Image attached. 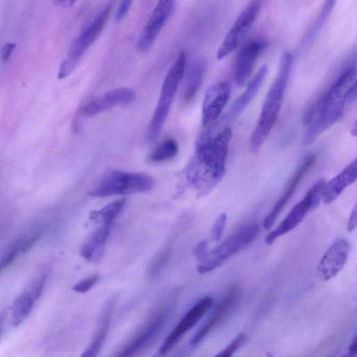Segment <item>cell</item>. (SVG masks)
<instances>
[{
	"instance_id": "cell-1",
	"label": "cell",
	"mask_w": 357,
	"mask_h": 357,
	"mask_svg": "<svg viewBox=\"0 0 357 357\" xmlns=\"http://www.w3.org/2000/svg\"><path fill=\"white\" fill-rule=\"evenodd\" d=\"M231 137L230 127L218 130L215 124L197 139L195 155L187 167L186 177L198 197L208 195L223 178Z\"/></svg>"
},
{
	"instance_id": "cell-2",
	"label": "cell",
	"mask_w": 357,
	"mask_h": 357,
	"mask_svg": "<svg viewBox=\"0 0 357 357\" xmlns=\"http://www.w3.org/2000/svg\"><path fill=\"white\" fill-rule=\"evenodd\" d=\"M356 69L351 65L332 83L327 91L306 109L303 116L307 126L303 144L309 145L332 127L356 98Z\"/></svg>"
},
{
	"instance_id": "cell-3",
	"label": "cell",
	"mask_w": 357,
	"mask_h": 357,
	"mask_svg": "<svg viewBox=\"0 0 357 357\" xmlns=\"http://www.w3.org/2000/svg\"><path fill=\"white\" fill-rule=\"evenodd\" d=\"M293 62V56L284 52L280 58L277 75L264 100L257 123L252 133L249 148L257 152L271 132L278 119Z\"/></svg>"
},
{
	"instance_id": "cell-4",
	"label": "cell",
	"mask_w": 357,
	"mask_h": 357,
	"mask_svg": "<svg viewBox=\"0 0 357 357\" xmlns=\"http://www.w3.org/2000/svg\"><path fill=\"white\" fill-rule=\"evenodd\" d=\"M186 64V56L181 52L163 81L158 101L146 132L147 141L155 140L162 131L180 82L184 76Z\"/></svg>"
},
{
	"instance_id": "cell-5",
	"label": "cell",
	"mask_w": 357,
	"mask_h": 357,
	"mask_svg": "<svg viewBox=\"0 0 357 357\" xmlns=\"http://www.w3.org/2000/svg\"><path fill=\"white\" fill-rule=\"evenodd\" d=\"M153 178L144 173L112 170L106 173L89 191L93 197H105L151 190Z\"/></svg>"
},
{
	"instance_id": "cell-6",
	"label": "cell",
	"mask_w": 357,
	"mask_h": 357,
	"mask_svg": "<svg viewBox=\"0 0 357 357\" xmlns=\"http://www.w3.org/2000/svg\"><path fill=\"white\" fill-rule=\"evenodd\" d=\"M259 231L260 227L256 223L241 227L199 259L197 266V271L204 274L215 270L227 259L254 241Z\"/></svg>"
},
{
	"instance_id": "cell-7",
	"label": "cell",
	"mask_w": 357,
	"mask_h": 357,
	"mask_svg": "<svg viewBox=\"0 0 357 357\" xmlns=\"http://www.w3.org/2000/svg\"><path fill=\"white\" fill-rule=\"evenodd\" d=\"M112 6V2H108L102 7L74 40L60 66L59 79H63L73 73L83 54L98 37L107 21Z\"/></svg>"
},
{
	"instance_id": "cell-8",
	"label": "cell",
	"mask_w": 357,
	"mask_h": 357,
	"mask_svg": "<svg viewBox=\"0 0 357 357\" xmlns=\"http://www.w3.org/2000/svg\"><path fill=\"white\" fill-rule=\"evenodd\" d=\"M325 184L324 180H319L308 190L303 199L292 208L279 226L266 236V244L273 243L278 237L291 231L302 222L308 211L316 207L322 198Z\"/></svg>"
},
{
	"instance_id": "cell-9",
	"label": "cell",
	"mask_w": 357,
	"mask_h": 357,
	"mask_svg": "<svg viewBox=\"0 0 357 357\" xmlns=\"http://www.w3.org/2000/svg\"><path fill=\"white\" fill-rule=\"evenodd\" d=\"M261 1H250L238 15L221 43L216 57L222 59L236 50L255 21Z\"/></svg>"
},
{
	"instance_id": "cell-10",
	"label": "cell",
	"mask_w": 357,
	"mask_h": 357,
	"mask_svg": "<svg viewBox=\"0 0 357 357\" xmlns=\"http://www.w3.org/2000/svg\"><path fill=\"white\" fill-rule=\"evenodd\" d=\"M213 298L205 296L199 300L182 317L165 338L154 357H163L178 343L182 336L190 330L210 309Z\"/></svg>"
},
{
	"instance_id": "cell-11",
	"label": "cell",
	"mask_w": 357,
	"mask_h": 357,
	"mask_svg": "<svg viewBox=\"0 0 357 357\" xmlns=\"http://www.w3.org/2000/svg\"><path fill=\"white\" fill-rule=\"evenodd\" d=\"M174 4L173 1L163 0L158 2L138 38L137 47L139 51L145 52L151 47L169 18L174 9Z\"/></svg>"
},
{
	"instance_id": "cell-12",
	"label": "cell",
	"mask_w": 357,
	"mask_h": 357,
	"mask_svg": "<svg viewBox=\"0 0 357 357\" xmlns=\"http://www.w3.org/2000/svg\"><path fill=\"white\" fill-rule=\"evenodd\" d=\"M171 309L169 307L158 311L143 329L115 357H133L148 345L161 331L166 324Z\"/></svg>"
},
{
	"instance_id": "cell-13",
	"label": "cell",
	"mask_w": 357,
	"mask_h": 357,
	"mask_svg": "<svg viewBox=\"0 0 357 357\" xmlns=\"http://www.w3.org/2000/svg\"><path fill=\"white\" fill-rule=\"evenodd\" d=\"M231 86L225 81L211 85L206 92L202 104V124L211 126L218 119L230 97Z\"/></svg>"
},
{
	"instance_id": "cell-14",
	"label": "cell",
	"mask_w": 357,
	"mask_h": 357,
	"mask_svg": "<svg viewBox=\"0 0 357 357\" xmlns=\"http://www.w3.org/2000/svg\"><path fill=\"white\" fill-rule=\"evenodd\" d=\"M316 160V155L310 154L306 156L303 162L299 165L295 170L291 177L285 186L282 194L272 208L271 211L268 213L263 222V227L266 230H269L275 222L279 215L282 211L292 195H294L297 186L304 175L310 170Z\"/></svg>"
},
{
	"instance_id": "cell-15",
	"label": "cell",
	"mask_w": 357,
	"mask_h": 357,
	"mask_svg": "<svg viewBox=\"0 0 357 357\" xmlns=\"http://www.w3.org/2000/svg\"><path fill=\"white\" fill-rule=\"evenodd\" d=\"M349 252V244L347 241L340 239L333 243L318 264V277L324 281L335 277L346 264Z\"/></svg>"
},
{
	"instance_id": "cell-16",
	"label": "cell",
	"mask_w": 357,
	"mask_h": 357,
	"mask_svg": "<svg viewBox=\"0 0 357 357\" xmlns=\"http://www.w3.org/2000/svg\"><path fill=\"white\" fill-rule=\"evenodd\" d=\"M135 100V93L130 88L120 87L109 90L89 101L82 109L86 116H91L118 105H126Z\"/></svg>"
},
{
	"instance_id": "cell-17",
	"label": "cell",
	"mask_w": 357,
	"mask_h": 357,
	"mask_svg": "<svg viewBox=\"0 0 357 357\" xmlns=\"http://www.w3.org/2000/svg\"><path fill=\"white\" fill-rule=\"evenodd\" d=\"M266 46V43L263 40H252L238 51L234 66V78L238 86L245 84Z\"/></svg>"
},
{
	"instance_id": "cell-18",
	"label": "cell",
	"mask_w": 357,
	"mask_h": 357,
	"mask_svg": "<svg viewBox=\"0 0 357 357\" xmlns=\"http://www.w3.org/2000/svg\"><path fill=\"white\" fill-rule=\"evenodd\" d=\"M45 282L46 275L36 278L15 300L11 314L13 326L20 325L29 317L44 290Z\"/></svg>"
},
{
	"instance_id": "cell-19",
	"label": "cell",
	"mask_w": 357,
	"mask_h": 357,
	"mask_svg": "<svg viewBox=\"0 0 357 357\" xmlns=\"http://www.w3.org/2000/svg\"><path fill=\"white\" fill-rule=\"evenodd\" d=\"M357 178V160L354 159L340 174L325 184L322 199L325 204L332 203L344 189Z\"/></svg>"
},
{
	"instance_id": "cell-20",
	"label": "cell",
	"mask_w": 357,
	"mask_h": 357,
	"mask_svg": "<svg viewBox=\"0 0 357 357\" xmlns=\"http://www.w3.org/2000/svg\"><path fill=\"white\" fill-rule=\"evenodd\" d=\"M112 225L102 222L100 226L92 232L80 250L84 259L93 263H98L100 260Z\"/></svg>"
},
{
	"instance_id": "cell-21",
	"label": "cell",
	"mask_w": 357,
	"mask_h": 357,
	"mask_svg": "<svg viewBox=\"0 0 357 357\" xmlns=\"http://www.w3.org/2000/svg\"><path fill=\"white\" fill-rule=\"evenodd\" d=\"M238 296V289L233 287L222 299L215 312L208 318L207 321L194 335L190 340V345L195 346L199 344L216 324L225 315L227 310L231 307Z\"/></svg>"
},
{
	"instance_id": "cell-22",
	"label": "cell",
	"mask_w": 357,
	"mask_h": 357,
	"mask_svg": "<svg viewBox=\"0 0 357 357\" xmlns=\"http://www.w3.org/2000/svg\"><path fill=\"white\" fill-rule=\"evenodd\" d=\"M114 299H109L104 306L100 318L98 327L91 343L80 357H97L100 351L109 328L110 319L114 307Z\"/></svg>"
},
{
	"instance_id": "cell-23",
	"label": "cell",
	"mask_w": 357,
	"mask_h": 357,
	"mask_svg": "<svg viewBox=\"0 0 357 357\" xmlns=\"http://www.w3.org/2000/svg\"><path fill=\"white\" fill-rule=\"evenodd\" d=\"M268 68L266 65L262 66L259 69L257 73L247 85L245 91L232 105L229 113V117L231 119L236 118L239 114H241L253 100L259 90V88L266 76Z\"/></svg>"
},
{
	"instance_id": "cell-24",
	"label": "cell",
	"mask_w": 357,
	"mask_h": 357,
	"mask_svg": "<svg viewBox=\"0 0 357 357\" xmlns=\"http://www.w3.org/2000/svg\"><path fill=\"white\" fill-rule=\"evenodd\" d=\"M205 66L199 61L192 64L188 70L183 88V99L190 100L199 90L203 80Z\"/></svg>"
},
{
	"instance_id": "cell-25",
	"label": "cell",
	"mask_w": 357,
	"mask_h": 357,
	"mask_svg": "<svg viewBox=\"0 0 357 357\" xmlns=\"http://www.w3.org/2000/svg\"><path fill=\"white\" fill-rule=\"evenodd\" d=\"M178 151L176 141L168 138L160 142L150 153L148 158L153 162H160L168 160L175 157Z\"/></svg>"
},
{
	"instance_id": "cell-26",
	"label": "cell",
	"mask_w": 357,
	"mask_h": 357,
	"mask_svg": "<svg viewBox=\"0 0 357 357\" xmlns=\"http://www.w3.org/2000/svg\"><path fill=\"white\" fill-rule=\"evenodd\" d=\"M126 200L125 199H118L105 206L99 211H93L89 215L91 220H96L100 218L102 222L112 223L118 216Z\"/></svg>"
},
{
	"instance_id": "cell-27",
	"label": "cell",
	"mask_w": 357,
	"mask_h": 357,
	"mask_svg": "<svg viewBox=\"0 0 357 357\" xmlns=\"http://www.w3.org/2000/svg\"><path fill=\"white\" fill-rule=\"evenodd\" d=\"M172 250V242L169 241L154 255L146 269L147 274L149 276L157 275L166 265L170 257Z\"/></svg>"
},
{
	"instance_id": "cell-28",
	"label": "cell",
	"mask_w": 357,
	"mask_h": 357,
	"mask_svg": "<svg viewBox=\"0 0 357 357\" xmlns=\"http://www.w3.org/2000/svg\"><path fill=\"white\" fill-rule=\"evenodd\" d=\"M21 252V237L17 238L0 261V273L10 266Z\"/></svg>"
},
{
	"instance_id": "cell-29",
	"label": "cell",
	"mask_w": 357,
	"mask_h": 357,
	"mask_svg": "<svg viewBox=\"0 0 357 357\" xmlns=\"http://www.w3.org/2000/svg\"><path fill=\"white\" fill-rule=\"evenodd\" d=\"M245 340L243 333L238 334L224 349L213 357H232L236 351L243 344Z\"/></svg>"
},
{
	"instance_id": "cell-30",
	"label": "cell",
	"mask_w": 357,
	"mask_h": 357,
	"mask_svg": "<svg viewBox=\"0 0 357 357\" xmlns=\"http://www.w3.org/2000/svg\"><path fill=\"white\" fill-rule=\"evenodd\" d=\"M99 275L94 274L78 282L73 287V290L78 293H85L89 291L98 281Z\"/></svg>"
},
{
	"instance_id": "cell-31",
	"label": "cell",
	"mask_w": 357,
	"mask_h": 357,
	"mask_svg": "<svg viewBox=\"0 0 357 357\" xmlns=\"http://www.w3.org/2000/svg\"><path fill=\"white\" fill-rule=\"evenodd\" d=\"M227 215L223 213L219 215L215 222H214L211 232V237L214 241H219L221 238L226 223H227Z\"/></svg>"
},
{
	"instance_id": "cell-32",
	"label": "cell",
	"mask_w": 357,
	"mask_h": 357,
	"mask_svg": "<svg viewBox=\"0 0 357 357\" xmlns=\"http://www.w3.org/2000/svg\"><path fill=\"white\" fill-rule=\"evenodd\" d=\"M132 5V1H122L118 7L115 18L116 22L121 21L128 13Z\"/></svg>"
},
{
	"instance_id": "cell-33",
	"label": "cell",
	"mask_w": 357,
	"mask_h": 357,
	"mask_svg": "<svg viewBox=\"0 0 357 357\" xmlns=\"http://www.w3.org/2000/svg\"><path fill=\"white\" fill-rule=\"evenodd\" d=\"M208 243L206 240L199 241L195 248L194 255L199 260L208 252Z\"/></svg>"
},
{
	"instance_id": "cell-34",
	"label": "cell",
	"mask_w": 357,
	"mask_h": 357,
	"mask_svg": "<svg viewBox=\"0 0 357 357\" xmlns=\"http://www.w3.org/2000/svg\"><path fill=\"white\" fill-rule=\"evenodd\" d=\"M357 225V206L355 204L347 223V230L350 232L353 231Z\"/></svg>"
},
{
	"instance_id": "cell-35",
	"label": "cell",
	"mask_w": 357,
	"mask_h": 357,
	"mask_svg": "<svg viewBox=\"0 0 357 357\" xmlns=\"http://www.w3.org/2000/svg\"><path fill=\"white\" fill-rule=\"evenodd\" d=\"M15 45L14 43H8L4 45L1 49V57L3 61H7L15 48Z\"/></svg>"
},
{
	"instance_id": "cell-36",
	"label": "cell",
	"mask_w": 357,
	"mask_h": 357,
	"mask_svg": "<svg viewBox=\"0 0 357 357\" xmlns=\"http://www.w3.org/2000/svg\"><path fill=\"white\" fill-rule=\"evenodd\" d=\"M357 349H356V337L354 338L349 348V352L347 354L342 356L341 357H356Z\"/></svg>"
},
{
	"instance_id": "cell-37",
	"label": "cell",
	"mask_w": 357,
	"mask_h": 357,
	"mask_svg": "<svg viewBox=\"0 0 357 357\" xmlns=\"http://www.w3.org/2000/svg\"><path fill=\"white\" fill-rule=\"evenodd\" d=\"M75 3V1L72 0H57L54 1L55 4L64 8L70 7L73 6Z\"/></svg>"
},
{
	"instance_id": "cell-38",
	"label": "cell",
	"mask_w": 357,
	"mask_h": 357,
	"mask_svg": "<svg viewBox=\"0 0 357 357\" xmlns=\"http://www.w3.org/2000/svg\"><path fill=\"white\" fill-rule=\"evenodd\" d=\"M351 132L354 136H356V121L354 123V126L351 128Z\"/></svg>"
},
{
	"instance_id": "cell-39",
	"label": "cell",
	"mask_w": 357,
	"mask_h": 357,
	"mask_svg": "<svg viewBox=\"0 0 357 357\" xmlns=\"http://www.w3.org/2000/svg\"><path fill=\"white\" fill-rule=\"evenodd\" d=\"M2 326H3V317L0 314V335H1V331H2Z\"/></svg>"
}]
</instances>
